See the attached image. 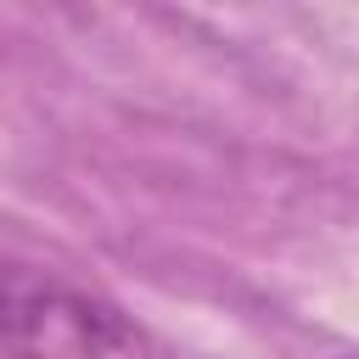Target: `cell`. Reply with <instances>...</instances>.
<instances>
[{"mask_svg":"<svg viewBox=\"0 0 359 359\" xmlns=\"http://www.w3.org/2000/svg\"><path fill=\"white\" fill-rule=\"evenodd\" d=\"M348 359H359V353H348Z\"/></svg>","mask_w":359,"mask_h":359,"instance_id":"obj_2","label":"cell"},{"mask_svg":"<svg viewBox=\"0 0 359 359\" xmlns=\"http://www.w3.org/2000/svg\"><path fill=\"white\" fill-rule=\"evenodd\" d=\"M6 348L11 359H140V331L123 309L62 286L50 275L11 269L6 280Z\"/></svg>","mask_w":359,"mask_h":359,"instance_id":"obj_1","label":"cell"}]
</instances>
